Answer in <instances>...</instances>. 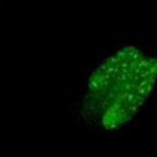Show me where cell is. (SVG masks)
<instances>
[{
    "instance_id": "cell-1",
    "label": "cell",
    "mask_w": 157,
    "mask_h": 157,
    "mask_svg": "<svg viewBox=\"0 0 157 157\" xmlns=\"http://www.w3.org/2000/svg\"><path fill=\"white\" fill-rule=\"evenodd\" d=\"M157 59L126 46L91 73L81 115L88 125L112 131L131 121L151 95Z\"/></svg>"
}]
</instances>
